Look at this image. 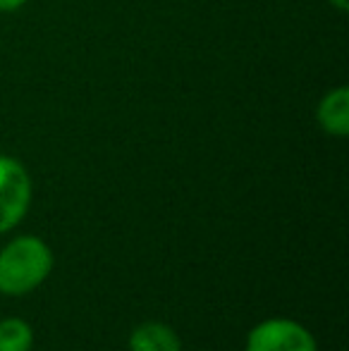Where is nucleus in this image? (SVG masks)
Instances as JSON below:
<instances>
[{
    "instance_id": "8",
    "label": "nucleus",
    "mask_w": 349,
    "mask_h": 351,
    "mask_svg": "<svg viewBox=\"0 0 349 351\" xmlns=\"http://www.w3.org/2000/svg\"><path fill=\"white\" fill-rule=\"evenodd\" d=\"M330 5H335V8H337V10H342V12H345V10L349 8L347 0H330Z\"/></svg>"
},
{
    "instance_id": "6",
    "label": "nucleus",
    "mask_w": 349,
    "mask_h": 351,
    "mask_svg": "<svg viewBox=\"0 0 349 351\" xmlns=\"http://www.w3.org/2000/svg\"><path fill=\"white\" fill-rule=\"evenodd\" d=\"M34 344V332L24 320H0V351H29Z\"/></svg>"
},
{
    "instance_id": "3",
    "label": "nucleus",
    "mask_w": 349,
    "mask_h": 351,
    "mask_svg": "<svg viewBox=\"0 0 349 351\" xmlns=\"http://www.w3.org/2000/svg\"><path fill=\"white\" fill-rule=\"evenodd\" d=\"M247 351H316L311 332L292 320H265L249 332Z\"/></svg>"
},
{
    "instance_id": "1",
    "label": "nucleus",
    "mask_w": 349,
    "mask_h": 351,
    "mask_svg": "<svg viewBox=\"0 0 349 351\" xmlns=\"http://www.w3.org/2000/svg\"><path fill=\"white\" fill-rule=\"evenodd\" d=\"M53 254L38 237H19L0 251V291L10 296L36 289L51 275Z\"/></svg>"
},
{
    "instance_id": "7",
    "label": "nucleus",
    "mask_w": 349,
    "mask_h": 351,
    "mask_svg": "<svg viewBox=\"0 0 349 351\" xmlns=\"http://www.w3.org/2000/svg\"><path fill=\"white\" fill-rule=\"evenodd\" d=\"M27 0H0V12H14L19 10Z\"/></svg>"
},
{
    "instance_id": "5",
    "label": "nucleus",
    "mask_w": 349,
    "mask_h": 351,
    "mask_svg": "<svg viewBox=\"0 0 349 351\" xmlns=\"http://www.w3.org/2000/svg\"><path fill=\"white\" fill-rule=\"evenodd\" d=\"M132 351H182L180 337L175 330L160 323H144L132 332L130 337Z\"/></svg>"
},
{
    "instance_id": "4",
    "label": "nucleus",
    "mask_w": 349,
    "mask_h": 351,
    "mask_svg": "<svg viewBox=\"0 0 349 351\" xmlns=\"http://www.w3.org/2000/svg\"><path fill=\"white\" fill-rule=\"evenodd\" d=\"M318 125L330 136H347L349 134V91L345 86L326 93L318 103Z\"/></svg>"
},
{
    "instance_id": "2",
    "label": "nucleus",
    "mask_w": 349,
    "mask_h": 351,
    "mask_svg": "<svg viewBox=\"0 0 349 351\" xmlns=\"http://www.w3.org/2000/svg\"><path fill=\"white\" fill-rule=\"evenodd\" d=\"M32 204V180L14 158L0 156V234L12 230Z\"/></svg>"
}]
</instances>
